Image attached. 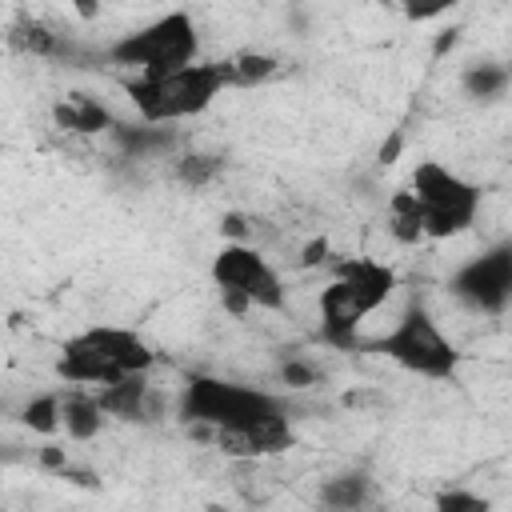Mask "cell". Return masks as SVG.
Instances as JSON below:
<instances>
[{"label":"cell","mask_w":512,"mask_h":512,"mask_svg":"<svg viewBox=\"0 0 512 512\" xmlns=\"http://www.w3.org/2000/svg\"><path fill=\"white\" fill-rule=\"evenodd\" d=\"M332 260H336V252H332L328 236H312V240L300 248V256H296L300 268H332Z\"/></svg>","instance_id":"obj_22"},{"label":"cell","mask_w":512,"mask_h":512,"mask_svg":"<svg viewBox=\"0 0 512 512\" xmlns=\"http://www.w3.org/2000/svg\"><path fill=\"white\" fill-rule=\"evenodd\" d=\"M156 368L152 344L120 324H92L60 344L56 376L72 388H104L124 376H148Z\"/></svg>","instance_id":"obj_3"},{"label":"cell","mask_w":512,"mask_h":512,"mask_svg":"<svg viewBox=\"0 0 512 512\" xmlns=\"http://www.w3.org/2000/svg\"><path fill=\"white\" fill-rule=\"evenodd\" d=\"M116 156L120 160H156V156H172L180 144V132L172 124H144V120H120L112 132Z\"/></svg>","instance_id":"obj_13"},{"label":"cell","mask_w":512,"mask_h":512,"mask_svg":"<svg viewBox=\"0 0 512 512\" xmlns=\"http://www.w3.org/2000/svg\"><path fill=\"white\" fill-rule=\"evenodd\" d=\"M508 84H512V68L500 60H476L460 72V88L476 104H496L508 92Z\"/></svg>","instance_id":"obj_16"},{"label":"cell","mask_w":512,"mask_h":512,"mask_svg":"<svg viewBox=\"0 0 512 512\" xmlns=\"http://www.w3.org/2000/svg\"><path fill=\"white\" fill-rule=\"evenodd\" d=\"M228 72L224 60H196L180 72H164V76H128L124 80V96L136 108V120L144 124H176V120H192L200 112H208L216 104V96H224Z\"/></svg>","instance_id":"obj_5"},{"label":"cell","mask_w":512,"mask_h":512,"mask_svg":"<svg viewBox=\"0 0 512 512\" xmlns=\"http://www.w3.org/2000/svg\"><path fill=\"white\" fill-rule=\"evenodd\" d=\"M276 380H280L284 388H312V384L324 380V372L316 368V360L296 356V352H284L280 364H276Z\"/></svg>","instance_id":"obj_20"},{"label":"cell","mask_w":512,"mask_h":512,"mask_svg":"<svg viewBox=\"0 0 512 512\" xmlns=\"http://www.w3.org/2000/svg\"><path fill=\"white\" fill-rule=\"evenodd\" d=\"M364 352H376L384 360H392L396 368L436 380V384H456L464 352L448 340V332L440 328V320L432 316V308L424 304V296H408L404 312L396 316V324L372 340H364Z\"/></svg>","instance_id":"obj_4"},{"label":"cell","mask_w":512,"mask_h":512,"mask_svg":"<svg viewBox=\"0 0 512 512\" xmlns=\"http://www.w3.org/2000/svg\"><path fill=\"white\" fill-rule=\"evenodd\" d=\"M432 512H492V500L472 492V488L452 484V488H440L432 496Z\"/></svg>","instance_id":"obj_21"},{"label":"cell","mask_w":512,"mask_h":512,"mask_svg":"<svg viewBox=\"0 0 512 512\" xmlns=\"http://www.w3.org/2000/svg\"><path fill=\"white\" fill-rule=\"evenodd\" d=\"M108 420H112V416L100 408V400H96L88 388H72V384L60 388V432H64L72 444L96 440V436L108 428Z\"/></svg>","instance_id":"obj_14"},{"label":"cell","mask_w":512,"mask_h":512,"mask_svg":"<svg viewBox=\"0 0 512 512\" xmlns=\"http://www.w3.org/2000/svg\"><path fill=\"white\" fill-rule=\"evenodd\" d=\"M100 60L104 64H116V68H136V76H164V72H180L188 64L200 60V32H196V20L176 8V12H164L124 36H116L112 44L100 48Z\"/></svg>","instance_id":"obj_6"},{"label":"cell","mask_w":512,"mask_h":512,"mask_svg":"<svg viewBox=\"0 0 512 512\" xmlns=\"http://www.w3.org/2000/svg\"><path fill=\"white\" fill-rule=\"evenodd\" d=\"M452 44H456V28H448V32H440V36H436V56H444V52H448Z\"/></svg>","instance_id":"obj_23"},{"label":"cell","mask_w":512,"mask_h":512,"mask_svg":"<svg viewBox=\"0 0 512 512\" xmlns=\"http://www.w3.org/2000/svg\"><path fill=\"white\" fill-rule=\"evenodd\" d=\"M316 512H384L380 480L368 468H344L320 480Z\"/></svg>","instance_id":"obj_11"},{"label":"cell","mask_w":512,"mask_h":512,"mask_svg":"<svg viewBox=\"0 0 512 512\" xmlns=\"http://www.w3.org/2000/svg\"><path fill=\"white\" fill-rule=\"evenodd\" d=\"M88 392L100 400V408L112 420H124V424H152L164 416V392L148 376H124L116 384L88 388Z\"/></svg>","instance_id":"obj_10"},{"label":"cell","mask_w":512,"mask_h":512,"mask_svg":"<svg viewBox=\"0 0 512 512\" xmlns=\"http://www.w3.org/2000/svg\"><path fill=\"white\" fill-rule=\"evenodd\" d=\"M52 124L72 136H100V132H112L120 124V116L88 92H64L52 104Z\"/></svg>","instance_id":"obj_12"},{"label":"cell","mask_w":512,"mask_h":512,"mask_svg":"<svg viewBox=\"0 0 512 512\" xmlns=\"http://www.w3.org/2000/svg\"><path fill=\"white\" fill-rule=\"evenodd\" d=\"M220 172H224L220 152H180V156H172V176L184 188H208Z\"/></svg>","instance_id":"obj_18"},{"label":"cell","mask_w":512,"mask_h":512,"mask_svg":"<svg viewBox=\"0 0 512 512\" xmlns=\"http://www.w3.org/2000/svg\"><path fill=\"white\" fill-rule=\"evenodd\" d=\"M176 420L208 440L212 432H240V428H264L276 420H292V400L256 384L220 380L212 372H188L176 392Z\"/></svg>","instance_id":"obj_1"},{"label":"cell","mask_w":512,"mask_h":512,"mask_svg":"<svg viewBox=\"0 0 512 512\" xmlns=\"http://www.w3.org/2000/svg\"><path fill=\"white\" fill-rule=\"evenodd\" d=\"M212 284L224 300L228 312H284L288 304V288L280 280V272L272 268V260L260 252V244H224L212 256Z\"/></svg>","instance_id":"obj_8"},{"label":"cell","mask_w":512,"mask_h":512,"mask_svg":"<svg viewBox=\"0 0 512 512\" xmlns=\"http://www.w3.org/2000/svg\"><path fill=\"white\" fill-rule=\"evenodd\" d=\"M448 296L480 316H500L512 308V236L492 240L476 256H468L448 276Z\"/></svg>","instance_id":"obj_9"},{"label":"cell","mask_w":512,"mask_h":512,"mask_svg":"<svg viewBox=\"0 0 512 512\" xmlns=\"http://www.w3.org/2000/svg\"><path fill=\"white\" fill-rule=\"evenodd\" d=\"M328 272H332V280L320 288V300H316V316H320L316 336L328 348L356 352V348H364V340L356 332L392 296L396 268L376 256H336Z\"/></svg>","instance_id":"obj_2"},{"label":"cell","mask_w":512,"mask_h":512,"mask_svg":"<svg viewBox=\"0 0 512 512\" xmlns=\"http://www.w3.org/2000/svg\"><path fill=\"white\" fill-rule=\"evenodd\" d=\"M20 424H24L28 432H36V436H56V432H60V388L32 396V400L20 408Z\"/></svg>","instance_id":"obj_19"},{"label":"cell","mask_w":512,"mask_h":512,"mask_svg":"<svg viewBox=\"0 0 512 512\" xmlns=\"http://www.w3.org/2000/svg\"><path fill=\"white\" fill-rule=\"evenodd\" d=\"M388 236L400 244V248H416L428 240V228H424V212L412 196V188H396L388 196Z\"/></svg>","instance_id":"obj_15"},{"label":"cell","mask_w":512,"mask_h":512,"mask_svg":"<svg viewBox=\"0 0 512 512\" xmlns=\"http://www.w3.org/2000/svg\"><path fill=\"white\" fill-rule=\"evenodd\" d=\"M396 152H400V136H392V140H388V144H384V148H380V160H384V164H388V160H392V156H396Z\"/></svg>","instance_id":"obj_24"},{"label":"cell","mask_w":512,"mask_h":512,"mask_svg":"<svg viewBox=\"0 0 512 512\" xmlns=\"http://www.w3.org/2000/svg\"><path fill=\"white\" fill-rule=\"evenodd\" d=\"M224 72H228V84L232 88H256V84H268L280 72V60L272 52L244 48V52L224 56Z\"/></svg>","instance_id":"obj_17"},{"label":"cell","mask_w":512,"mask_h":512,"mask_svg":"<svg viewBox=\"0 0 512 512\" xmlns=\"http://www.w3.org/2000/svg\"><path fill=\"white\" fill-rule=\"evenodd\" d=\"M408 188L424 212V228H428V240H452V236H464L476 216H480V204H484V192L480 184H472L468 176L452 172L448 164L440 160H420L408 176Z\"/></svg>","instance_id":"obj_7"}]
</instances>
